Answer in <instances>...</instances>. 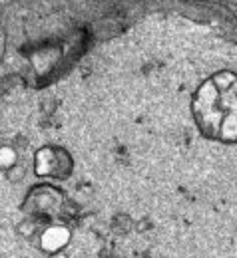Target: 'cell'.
<instances>
[{
  "instance_id": "obj_2",
  "label": "cell",
  "mask_w": 237,
  "mask_h": 258,
  "mask_svg": "<svg viewBox=\"0 0 237 258\" xmlns=\"http://www.w3.org/2000/svg\"><path fill=\"white\" fill-rule=\"evenodd\" d=\"M34 171L38 177L66 179L72 173V159L64 149L58 147H42L34 155Z\"/></svg>"
},
{
  "instance_id": "obj_6",
  "label": "cell",
  "mask_w": 237,
  "mask_h": 258,
  "mask_svg": "<svg viewBox=\"0 0 237 258\" xmlns=\"http://www.w3.org/2000/svg\"><path fill=\"white\" fill-rule=\"evenodd\" d=\"M18 165V153L10 145H0V169L10 171Z\"/></svg>"
},
{
  "instance_id": "obj_7",
  "label": "cell",
  "mask_w": 237,
  "mask_h": 258,
  "mask_svg": "<svg viewBox=\"0 0 237 258\" xmlns=\"http://www.w3.org/2000/svg\"><path fill=\"white\" fill-rule=\"evenodd\" d=\"M18 234L20 236H24V238H32L34 234L38 232V223L34 221V219H28V221H22L20 225H18Z\"/></svg>"
},
{
  "instance_id": "obj_4",
  "label": "cell",
  "mask_w": 237,
  "mask_h": 258,
  "mask_svg": "<svg viewBox=\"0 0 237 258\" xmlns=\"http://www.w3.org/2000/svg\"><path fill=\"white\" fill-rule=\"evenodd\" d=\"M70 238H72V232H70L68 226L48 225L38 234V246H40L42 252L54 254V252H60V250L66 248L70 244Z\"/></svg>"
},
{
  "instance_id": "obj_3",
  "label": "cell",
  "mask_w": 237,
  "mask_h": 258,
  "mask_svg": "<svg viewBox=\"0 0 237 258\" xmlns=\"http://www.w3.org/2000/svg\"><path fill=\"white\" fill-rule=\"evenodd\" d=\"M62 207V193L50 185H42L30 191L26 197L24 209L34 217H46L50 213H56Z\"/></svg>"
},
{
  "instance_id": "obj_5",
  "label": "cell",
  "mask_w": 237,
  "mask_h": 258,
  "mask_svg": "<svg viewBox=\"0 0 237 258\" xmlns=\"http://www.w3.org/2000/svg\"><path fill=\"white\" fill-rule=\"evenodd\" d=\"M217 137L223 141H229V143L237 141V115L225 113V117L219 125V131H217Z\"/></svg>"
},
{
  "instance_id": "obj_8",
  "label": "cell",
  "mask_w": 237,
  "mask_h": 258,
  "mask_svg": "<svg viewBox=\"0 0 237 258\" xmlns=\"http://www.w3.org/2000/svg\"><path fill=\"white\" fill-rule=\"evenodd\" d=\"M48 258H68V254L64 250H60V252H54V254H48Z\"/></svg>"
},
{
  "instance_id": "obj_1",
  "label": "cell",
  "mask_w": 237,
  "mask_h": 258,
  "mask_svg": "<svg viewBox=\"0 0 237 258\" xmlns=\"http://www.w3.org/2000/svg\"><path fill=\"white\" fill-rule=\"evenodd\" d=\"M194 111H196L198 123L203 133L211 137L217 135L219 125L225 117V109L221 103V94L211 80H207L205 84L200 86L196 99H194Z\"/></svg>"
}]
</instances>
